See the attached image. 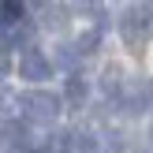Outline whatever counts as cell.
Listing matches in <instances>:
<instances>
[{"mask_svg":"<svg viewBox=\"0 0 153 153\" xmlns=\"http://www.w3.org/2000/svg\"><path fill=\"white\" fill-rule=\"evenodd\" d=\"M19 108L30 123H52L60 116V97L49 94V90H26L19 97Z\"/></svg>","mask_w":153,"mask_h":153,"instance_id":"obj_1","label":"cell"},{"mask_svg":"<svg viewBox=\"0 0 153 153\" xmlns=\"http://www.w3.org/2000/svg\"><path fill=\"white\" fill-rule=\"evenodd\" d=\"M146 30H149V7H131V11L120 15V34L131 49H138L146 41Z\"/></svg>","mask_w":153,"mask_h":153,"instance_id":"obj_2","label":"cell"},{"mask_svg":"<svg viewBox=\"0 0 153 153\" xmlns=\"http://www.w3.org/2000/svg\"><path fill=\"white\" fill-rule=\"evenodd\" d=\"M19 75L26 82H45L52 75V60L45 56L41 49H34V45H26L22 49V56H19Z\"/></svg>","mask_w":153,"mask_h":153,"instance_id":"obj_3","label":"cell"},{"mask_svg":"<svg viewBox=\"0 0 153 153\" xmlns=\"http://www.w3.org/2000/svg\"><path fill=\"white\" fill-rule=\"evenodd\" d=\"M149 105H153V82H149V79L131 82V94H127V112H146Z\"/></svg>","mask_w":153,"mask_h":153,"instance_id":"obj_4","label":"cell"},{"mask_svg":"<svg viewBox=\"0 0 153 153\" xmlns=\"http://www.w3.org/2000/svg\"><path fill=\"white\" fill-rule=\"evenodd\" d=\"M86 97H90V86H86V79L71 75V79H67V90H64V101L71 105V108H82V105H86Z\"/></svg>","mask_w":153,"mask_h":153,"instance_id":"obj_5","label":"cell"},{"mask_svg":"<svg viewBox=\"0 0 153 153\" xmlns=\"http://www.w3.org/2000/svg\"><path fill=\"white\" fill-rule=\"evenodd\" d=\"M0 22H4V26L22 22V4L19 0H4V4H0Z\"/></svg>","mask_w":153,"mask_h":153,"instance_id":"obj_6","label":"cell"},{"mask_svg":"<svg viewBox=\"0 0 153 153\" xmlns=\"http://www.w3.org/2000/svg\"><path fill=\"white\" fill-rule=\"evenodd\" d=\"M97 41H101V26L86 30V34L79 37V45H75V49H79V52H94V49H97Z\"/></svg>","mask_w":153,"mask_h":153,"instance_id":"obj_7","label":"cell"},{"mask_svg":"<svg viewBox=\"0 0 153 153\" xmlns=\"http://www.w3.org/2000/svg\"><path fill=\"white\" fill-rule=\"evenodd\" d=\"M101 86H105V94H120V67H116V64H112V67H105Z\"/></svg>","mask_w":153,"mask_h":153,"instance_id":"obj_8","label":"cell"},{"mask_svg":"<svg viewBox=\"0 0 153 153\" xmlns=\"http://www.w3.org/2000/svg\"><path fill=\"white\" fill-rule=\"evenodd\" d=\"M75 60H79V49H75V45H60V64H67V67H71Z\"/></svg>","mask_w":153,"mask_h":153,"instance_id":"obj_9","label":"cell"},{"mask_svg":"<svg viewBox=\"0 0 153 153\" xmlns=\"http://www.w3.org/2000/svg\"><path fill=\"white\" fill-rule=\"evenodd\" d=\"M15 105H19V97H11V94H0V116H11V112H15Z\"/></svg>","mask_w":153,"mask_h":153,"instance_id":"obj_10","label":"cell"},{"mask_svg":"<svg viewBox=\"0 0 153 153\" xmlns=\"http://www.w3.org/2000/svg\"><path fill=\"white\" fill-rule=\"evenodd\" d=\"M7 71H11V64H7V56L0 52V79H7Z\"/></svg>","mask_w":153,"mask_h":153,"instance_id":"obj_11","label":"cell"},{"mask_svg":"<svg viewBox=\"0 0 153 153\" xmlns=\"http://www.w3.org/2000/svg\"><path fill=\"white\" fill-rule=\"evenodd\" d=\"M67 4H71V7H94L97 0H67Z\"/></svg>","mask_w":153,"mask_h":153,"instance_id":"obj_12","label":"cell"},{"mask_svg":"<svg viewBox=\"0 0 153 153\" xmlns=\"http://www.w3.org/2000/svg\"><path fill=\"white\" fill-rule=\"evenodd\" d=\"M37 4H45V0H37Z\"/></svg>","mask_w":153,"mask_h":153,"instance_id":"obj_13","label":"cell"},{"mask_svg":"<svg viewBox=\"0 0 153 153\" xmlns=\"http://www.w3.org/2000/svg\"><path fill=\"white\" fill-rule=\"evenodd\" d=\"M0 26H4V22H0Z\"/></svg>","mask_w":153,"mask_h":153,"instance_id":"obj_14","label":"cell"}]
</instances>
